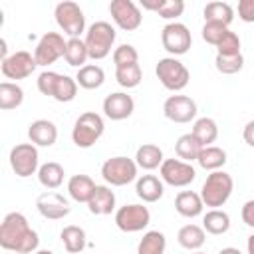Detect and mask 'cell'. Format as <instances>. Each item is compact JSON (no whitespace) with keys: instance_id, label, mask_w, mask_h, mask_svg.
Returning a JSON list of instances; mask_svg holds the SVG:
<instances>
[{"instance_id":"cell-8","label":"cell","mask_w":254,"mask_h":254,"mask_svg":"<svg viewBox=\"0 0 254 254\" xmlns=\"http://www.w3.org/2000/svg\"><path fill=\"white\" fill-rule=\"evenodd\" d=\"M10 167L14 171L16 177L20 179H28L32 175H38L40 169V155H38V147L34 143H18L10 149Z\"/></svg>"},{"instance_id":"cell-29","label":"cell","mask_w":254,"mask_h":254,"mask_svg":"<svg viewBox=\"0 0 254 254\" xmlns=\"http://www.w3.org/2000/svg\"><path fill=\"white\" fill-rule=\"evenodd\" d=\"M202 228H204V232H208L212 236H220V234L228 232V228H230L228 212H224L220 208H210L202 216Z\"/></svg>"},{"instance_id":"cell-34","label":"cell","mask_w":254,"mask_h":254,"mask_svg":"<svg viewBox=\"0 0 254 254\" xmlns=\"http://www.w3.org/2000/svg\"><path fill=\"white\" fill-rule=\"evenodd\" d=\"M200 149H202V145L198 143V139H196L192 133L181 135V137L177 139V143H175V153H177V157H179L181 161H187V163L196 161Z\"/></svg>"},{"instance_id":"cell-14","label":"cell","mask_w":254,"mask_h":254,"mask_svg":"<svg viewBox=\"0 0 254 254\" xmlns=\"http://www.w3.org/2000/svg\"><path fill=\"white\" fill-rule=\"evenodd\" d=\"M109 14L117 28L125 32H135L143 24L141 8L133 0H113L109 4Z\"/></svg>"},{"instance_id":"cell-49","label":"cell","mask_w":254,"mask_h":254,"mask_svg":"<svg viewBox=\"0 0 254 254\" xmlns=\"http://www.w3.org/2000/svg\"><path fill=\"white\" fill-rule=\"evenodd\" d=\"M34 254H54V252L52 250H36Z\"/></svg>"},{"instance_id":"cell-2","label":"cell","mask_w":254,"mask_h":254,"mask_svg":"<svg viewBox=\"0 0 254 254\" xmlns=\"http://www.w3.org/2000/svg\"><path fill=\"white\" fill-rule=\"evenodd\" d=\"M103 131H105L103 117L99 113H95V111H85L73 123L71 141L79 149H89V147H93L101 139Z\"/></svg>"},{"instance_id":"cell-6","label":"cell","mask_w":254,"mask_h":254,"mask_svg":"<svg viewBox=\"0 0 254 254\" xmlns=\"http://www.w3.org/2000/svg\"><path fill=\"white\" fill-rule=\"evenodd\" d=\"M137 163L135 159L117 155V157H109L103 165H101V177L107 185L111 187H125L133 181H137Z\"/></svg>"},{"instance_id":"cell-44","label":"cell","mask_w":254,"mask_h":254,"mask_svg":"<svg viewBox=\"0 0 254 254\" xmlns=\"http://www.w3.org/2000/svg\"><path fill=\"white\" fill-rule=\"evenodd\" d=\"M238 18L246 24L254 22V0H240L238 2Z\"/></svg>"},{"instance_id":"cell-48","label":"cell","mask_w":254,"mask_h":254,"mask_svg":"<svg viewBox=\"0 0 254 254\" xmlns=\"http://www.w3.org/2000/svg\"><path fill=\"white\" fill-rule=\"evenodd\" d=\"M218 254H242L238 248H234V246H226V248H222Z\"/></svg>"},{"instance_id":"cell-24","label":"cell","mask_w":254,"mask_h":254,"mask_svg":"<svg viewBox=\"0 0 254 254\" xmlns=\"http://www.w3.org/2000/svg\"><path fill=\"white\" fill-rule=\"evenodd\" d=\"M226 151L222 147H216V145H208V147H202L198 157H196V163L200 169L204 171H220L224 165H226Z\"/></svg>"},{"instance_id":"cell-7","label":"cell","mask_w":254,"mask_h":254,"mask_svg":"<svg viewBox=\"0 0 254 254\" xmlns=\"http://www.w3.org/2000/svg\"><path fill=\"white\" fill-rule=\"evenodd\" d=\"M54 16H56V24L60 26V30L65 36L79 38L85 32V16H83V10L79 8V4H75L71 0H64V2L56 4Z\"/></svg>"},{"instance_id":"cell-4","label":"cell","mask_w":254,"mask_h":254,"mask_svg":"<svg viewBox=\"0 0 254 254\" xmlns=\"http://www.w3.org/2000/svg\"><path fill=\"white\" fill-rule=\"evenodd\" d=\"M115 28L105 22L97 20L93 22L85 32V46L89 52V60H103L111 54V48L115 44Z\"/></svg>"},{"instance_id":"cell-28","label":"cell","mask_w":254,"mask_h":254,"mask_svg":"<svg viewBox=\"0 0 254 254\" xmlns=\"http://www.w3.org/2000/svg\"><path fill=\"white\" fill-rule=\"evenodd\" d=\"M202 16H204V22L230 26L234 20V8L228 2H208L202 10Z\"/></svg>"},{"instance_id":"cell-11","label":"cell","mask_w":254,"mask_h":254,"mask_svg":"<svg viewBox=\"0 0 254 254\" xmlns=\"http://www.w3.org/2000/svg\"><path fill=\"white\" fill-rule=\"evenodd\" d=\"M161 44L173 58H177L190 50L192 36L183 22H169L161 32Z\"/></svg>"},{"instance_id":"cell-25","label":"cell","mask_w":254,"mask_h":254,"mask_svg":"<svg viewBox=\"0 0 254 254\" xmlns=\"http://www.w3.org/2000/svg\"><path fill=\"white\" fill-rule=\"evenodd\" d=\"M60 238L64 242V248L67 254H79L85 244H87V236H85V230L77 224H67L62 228L60 232Z\"/></svg>"},{"instance_id":"cell-17","label":"cell","mask_w":254,"mask_h":254,"mask_svg":"<svg viewBox=\"0 0 254 254\" xmlns=\"http://www.w3.org/2000/svg\"><path fill=\"white\" fill-rule=\"evenodd\" d=\"M103 115L111 121H123L127 117L133 115L135 111V101L131 95H127L125 91H115V93H109L105 99H103Z\"/></svg>"},{"instance_id":"cell-23","label":"cell","mask_w":254,"mask_h":254,"mask_svg":"<svg viewBox=\"0 0 254 254\" xmlns=\"http://www.w3.org/2000/svg\"><path fill=\"white\" fill-rule=\"evenodd\" d=\"M163 161H165L163 149L159 145H155V143H145L135 153V163L143 171H155L157 167L163 165Z\"/></svg>"},{"instance_id":"cell-51","label":"cell","mask_w":254,"mask_h":254,"mask_svg":"<svg viewBox=\"0 0 254 254\" xmlns=\"http://www.w3.org/2000/svg\"><path fill=\"white\" fill-rule=\"evenodd\" d=\"M10 254H16V252H10Z\"/></svg>"},{"instance_id":"cell-35","label":"cell","mask_w":254,"mask_h":254,"mask_svg":"<svg viewBox=\"0 0 254 254\" xmlns=\"http://www.w3.org/2000/svg\"><path fill=\"white\" fill-rule=\"evenodd\" d=\"M167 238L161 230H147L137 244V254H165Z\"/></svg>"},{"instance_id":"cell-45","label":"cell","mask_w":254,"mask_h":254,"mask_svg":"<svg viewBox=\"0 0 254 254\" xmlns=\"http://www.w3.org/2000/svg\"><path fill=\"white\" fill-rule=\"evenodd\" d=\"M240 216H242V222L250 228H254V198L252 200H246L242 204V210H240Z\"/></svg>"},{"instance_id":"cell-16","label":"cell","mask_w":254,"mask_h":254,"mask_svg":"<svg viewBox=\"0 0 254 254\" xmlns=\"http://www.w3.org/2000/svg\"><path fill=\"white\" fill-rule=\"evenodd\" d=\"M36 208L38 212L48 218V220H62L64 216L69 214L71 206L67 202V198L56 190H48V192H42L38 198H36Z\"/></svg>"},{"instance_id":"cell-21","label":"cell","mask_w":254,"mask_h":254,"mask_svg":"<svg viewBox=\"0 0 254 254\" xmlns=\"http://www.w3.org/2000/svg\"><path fill=\"white\" fill-rule=\"evenodd\" d=\"M204 202L200 198V192L194 190H181L175 196V210L185 218H196L202 214Z\"/></svg>"},{"instance_id":"cell-42","label":"cell","mask_w":254,"mask_h":254,"mask_svg":"<svg viewBox=\"0 0 254 254\" xmlns=\"http://www.w3.org/2000/svg\"><path fill=\"white\" fill-rule=\"evenodd\" d=\"M60 75L62 73H58V71H52V69H46V71H42L40 75H38V91L42 93V95H48V97H54V91H56V85H58V81H60Z\"/></svg>"},{"instance_id":"cell-47","label":"cell","mask_w":254,"mask_h":254,"mask_svg":"<svg viewBox=\"0 0 254 254\" xmlns=\"http://www.w3.org/2000/svg\"><path fill=\"white\" fill-rule=\"evenodd\" d=\"M246 252L248 254H254V234H250L248 240H246Z\"/></svg>"},{"instance_id":"cell-30","label":"cell","mask_w":254,"mask_h":254,"mask_svg":"<svg viewBox=\"0 0 254 254\" xmlns=\"http://www.w3.org/2000/svg\"><path fill=\"white\" fill-rule=\"evenodd\" d=\"M177 240L187 250H198L204 244V240H206V232L198 224H185V226L179 228Z\"/></svg>"},{"instance_id":"cell-9","label":"cell","mask_w":254,"mask_h":254,"mask_svg":"<svg viewBox=\"0 0 254 254\" xmlns=\"http://www.w3.org/2000/svg\"><path fill=\"white\" fill-rule=\"evenodd\" d=\"M65 46H67V40H64V36L60 32H46L38 40L36 50H34L36 64L42 67L56 64L60 58L65 56Z\"/></svg>"},{"instance_id":"cell-46","label":"cell","mask_w":254,"mask_h":254,"mask_svg":"<svg viewBox=\"0 0 254 254\" xmlns=\"http://www.w3.org/2000/svg\"><path fill=\"white\" fill-rule=\"evenodd\" d=\"M242 139H244V143H246V145L254 147V119H252V121H248V123L244 125V131H242Z\"/></svg>"},{"instance_id":"cell-26","label":"cell","mask_w":254,"mask_h":254,"mask_svg":"<svg viewBox=\"0 0 254 254\" xmlns=\"http://www.w3.org/2000/svg\"><path fill=\"white\" fill-rule=\"evenodd\" d=\"M75 81H77V85L83 87V89H97V87H101L103 81H105V71H103L101 65L85 64L83 67L77 69Z\"/></svg>"},{"instance_id":"cell-22","label":"cell","mask_w":254,"mask_h":254,"mask_svg":"<svg viewBox=\"0 0 254 254\" xmlns=\"http://www.w3.org/2000/svg\"><path fill=\"white\" fill-rule=\"evenodd\" d=\"M95 187L97 185L93 183V179L89 175H73L67 181V194L71 196V200L87 204L91 194H93V190H95Z\"/></svg>"},{"instance_id":"cell-18","label":"cell","mask_w":254,"mask_h":254,"mask_svg":"<svg viewBox=\"0 0 254 254\" xmlns=\"http://www.w3.org/2000/svg\"><path fill=\"white\" fill-rule=\"evenodd\" d=\"M28 139L36 147H52L58 141V127L50 119H36L28 127Z\"/></svg>"},{"instance_id":"cell-37","label":"cell","mask_w":254,"mask_h":254,"mask_svg":"<svg viewBox=\"0 0 254 254\" xmlns=\"http://www.w3.org/2000/svg\"><path fill=\"white\" fill-rule=\"evenodd\" d=\"M77 81L75 77H69V75H60V81L56 85V91H54V99L60 101V103H69L75 99L77 95Z\"/></svg>"},{"instance_id":"cell-40","label":"cell","mask_w":254,"mask_h":254,"mask_svg":"<svg viewBox=\"0 0 254 254\" xmlns=\"http://www.w3.org/2000/svg\"><path fill=\"white\" fill-rule=\"evenodd\" d=\"M240 46H242V42H240L238 34L232 32V30H228V32L224 34V38L218 42L216 54H218V56H238V54H242V52H240Z\"/></svg>"},{"instance_id":"cell-12","label":"cell","mask_w":254,"mask_h":254,"mask_svg":"<svg viewBox=\"0 0 254 254\" xmlns=\"http://www.w3.org/2000/svg\"><path fill=\"white\" fill-rule=\"evenodd\" d=\"M159 173H161V181L171 185V187H177V189H183V187H189L194 179H196V171L190 163L187 161H181V159H165L163 165L159 167Z\"/></svg>"},{"instance_id":"cell-36","label":"cell","mask_w":254,"mask_h":254,"mask_svg":"<svg viewBox=\"0 0 254 254\" xmlns=\"http://www.w3.org/2000/svg\"><path fill=\"white\" fill-rule=\"evenodd\" d=\"M115 79L121 87L125 89H133L141 83L143 79V71H141V65L139 64H133V65H127V67H117L115 69Z\"/></svg>"},{"instance_id":"cell-19","label":"cell","mask_w":254,"mask_h":254,"mask_svg":"<svg viewBox=\"0 0 254 254\" xmlns=\"http://www.w3.org/2000/svg\"><path fill=\"white\" fill-rule=\"evenodd\" d=\"M135 192L137 196L143 200V202H157L163 198V192H165V185L159 177L155 175H141L137 177L135 181Z\"/></svg>"},{"instance_id":"cell-33","label":"cell","mask_w":254,"mask_h":254,"mask_svg":"<svg viewBox=\"0 0 254 254\" xmlns=\"http://www.w3.org/2000/svg\"><path fill=\"white\" fill-rule=\"evenodd\" d=\"M24 101V89L18 83L12 81H2L0 83V109L2 111H10L20 107Z\"/></svg>"},{"instance_id":"cell-41","label":"cell","mask_w":254,"mask_h":254,"mask_svg":"<svg viewBox=\"0 0 254 254\" xmlns=\"http://www.w3.org/2000/svg\"><path fill=\"white\" fill-rule=\"evenodd\" d=\"M183 12H185V2L183 0H163L161 6H159V10L155 14L159 18H163V20L177 22V18L183 16Z\"/></svg>"},{"instance_id":"cell-31","label":"cell","mask_w":254,"mask_h":254,"mask_svg":"<svg viewBox=\"0 0 254 254\" xmlns=\"http://www.w3.org/2000/svg\"><path fill=\"white\" fill-rule=\"evenodd\" d=\"M190 133L198 139V143L202 147H208L218 137V125H216V121L212 117H198V119H194Z\"/></svg>"},{"instance_id":"cell-32","label":"cell","mask_w":254,"mask_h":254,"mask_svg":"<svg viewBox=\"0 0 254 254\" xmlns=\"http://www.w3.org/2000/svg\"><path fill=\"white\" fill-rule=\"evenodd\" d=\"M64 60L67 62V65L71 67H83L85 62L89 60V52H87V46H85V40L81 38H69L67 40V46H65V56Z\"/></svg>"},{"instance_id":"cell-10","label":"cell","mask_w":254,"mask_h":254,"mask_svg":"<svg viewBox=\"0 0 254 254\" xmlns=\"http://www.w3.org/2000/svg\"><path fill=\"white\" fill-rule=\"evenodd\" d=\"M151 222V212L143 204H125L115 210V226L121 232H141L149 226Z\"/></svg>"},{"instance_id":"cell-43","label":"cell","mask_w":254,"mask_h":254,"mask_svg":"<svg viewBox=\"0 0 254 254\" xmlns=\"http://www.w3.org/2000/svg\"><path fill=\"white\" fill-rule=\"evenodd\" d=\"M230 28L228 26H222V24H214V22H204L202 26V40L210 46H218V42L224 38V34L228 32Z\"/></svg>"},{"instance_id":"cell-13","label":"cell","mask_w":254,"mask_h":254,"mask_svg":"<svg viewBox=\"0 0 254 254\" xmlns=\"http://www.w3.org/2000/svg\"><path fill=\"white\" fill-rule=\"evenodd\" d=\"M196 101L189 95H169L163 103V115L173 123H190L196 119Z\"/></svg>"},{"instance_id":"cell-50","label":"cell","mask_w":254,"mask_h":254,"mask_svg":"<svg viewBox=\"0 0 254 254\" xmlns=\"http://www.w3.org/2000/svg\"><path fill=\"white\" fill-rule=\"evenodd\" d=\"M192 254H204V252H198V250H196V252H192Z\"/></svg>"},{"instance_id":"cell-1","label":"cell","mask_w":254,"mask_h":254,"mask_svg":"<svg viewBox=\"0 0 254 254\" xmlns=\"http://www.w3.org/2000/svg\"><path fill=\"white\" fill-rule=\"evenodd\" d=\"M0 246L6 252L34 254L40 246V236L22 212H8L0 224Z\"/></svg>"},{"instance_id":"cell-15","label":"cell","mask_w":254,"mask_h":254,"mask_svg":"<svg viewBox=\"0 0 254 254\" xmlns=\"http://www.w3.org/2000/svg\"><path fill=\"white\" fill-rule=\"evenodd\" d=\"M36 67H38V64H36L34 54H30L26 50L14 52L6 60H2V65H0L2 75L6 79H26L34 73Z\"/></svg>"},{"instance_id":"cell-39","label":"cell","mask_w":254,"mask_h":254,"mask_svg":"<svg viewBox=\"0 0 254 254\" xmlns=\"http://www.w3.org/2000/svg\"><path fill=\"white\" fill-rule=\"evenodd\" d=\"M214 65L220 73L224 75H234L238 73L242 67H244V56L238 54V56H218L214 58Z\"/></svg>"},{"instance_id":"cell-27","label":"cell","mask_w":254,"mask_h":254,"mask_svg":"<svg viewBox=\"0 0 254 254\" xmlns=\"http://www.w3.org/2000/svg\"><path fill=\"white\" fill-rule=\"evenodd\" d=\"M64 177H65V171L56 161H48V163L40 165V169H38V181H40V185L46 187V189H50V190L62 187Z\"/></svg>"},{"instance_id":"cell-20","label":"cell","mask_w":254,"mask_h":254,"mask_svg":"<svg viewBox=\"0 0 254 254\" xmlns=\"http://www.w3.org/2000/svg\"><path fill=\"white\" fill-rule=\"evenodd\" d=\"M87 208L91 214H97V216L111 214L115 210V192L107 185H97L87 202Z\"/></svg>"},{"instance_id":"cell-38","label":"cell","mask_w":254,"mask_h":254,"mask_svg":"<svg viewBox=\"0 0 254 254\" xmlns=\"http://www.w3.org/2000/svg\"><path fill=\"white\" fill-rule=\"evenodd\" d=\"M113 64H115V69L117 67H127V65H133V64H139V54L137 50L131 46V44H121L113 50Z\"/></svg>"},{"instance_id":"cell-3","label":"cell","mask_w":254,"mask_h":254,"mask_svg":"<svg viewBox=\"0 0 254 254\" xmlns=\"http://www.w3.org/2000/svg\"><path fill=\"white\" fill-rule=\"evenodd\" d=\"M234 190V181L228 173L224 171H212L206 181L202 183V189H200V198L204 202V206H210V208H220L232 194Z\"/></svg>"},{"instance_id":"cell-5","label":"cell","mask_w":254,"mask_h":254,"mask_svg":"<svg viewBox=\"0 0 254 254\" xmlns=\"http://www.w3.org/2000/svg\"><path fill=\"white\" fill-rule=\"evenodd\" d=\"M155 75H157V79L161 81V85H163L165 89L173 91V93L185 89V87L189 85V79H190V71L187 69V65H185L181 60L173 58V56L161 58V60L157 62Z\"/></svg>"}]
</instances>
